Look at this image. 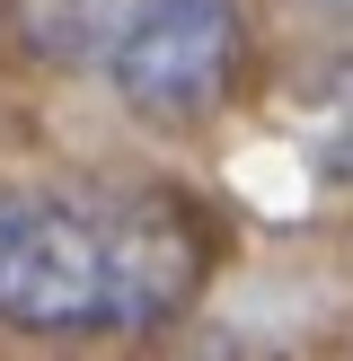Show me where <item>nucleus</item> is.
I'll return each instance as SVG.
<instances>
[{
    "mask_svg": "<svg viewBox=\"0 0 353 361\" xmlns=\"http://www.w3.org/2000/svg\"><path fill=\"white\" fill-rule=\"evenodd\" d=\"M239 53H247L239 0H115L97 71L115 80V97L133 115L203 123L239 80Z\"/></svg>",
    "mask_w": 353,
    "mask_h": 361,
    "instance_id": "nucleus-2",
    "label": "nucleus"
},
{
    "mask_svg": "<svg viewBox=\"0 0 353 361\" xmlns=\"http://www.w3.org/2000/svg\"><path fill=\"white\" fill-rule=\"evenodd\" d=\"M318 9H327V18H345V27H353V0H318Z\"/></svg>",
    "mask_w": 353,
    "mask_h": 361,
    "instance_id": "nucleus-4",
    "label": "nucleus"
},
{
    "mask_svg": "<svg viewBox=\"0 0 353 361\" xmlns=\"http://www.w3.org/2000/svg\"><path fill=\"white\" fill-rule=\"evenodd\" d=\"M212 229L168 194L0 185V326L150 335L203 291Z\"/></svg>",
    "mask_w": 353,
    "mask_h": 361,
    "instance_id": "nucleus-1",
    "label": "nucleus"
},
{
    "mask_svg": "<svg viewBox=\"0 0 353 361\" xmlns=\"http://www.w3.org/2000/svg\"><path fill=\"white\" fill-rule=\"evenodd\" d=\"M318 168L335 185H353V71L327 88V115H318Z\"/></svg>",
    "mask_w": 353,
    "mask_h": 361,
    "instance_id": "nucleus-3",
    "label": "nucleus"
}]
</instances>
